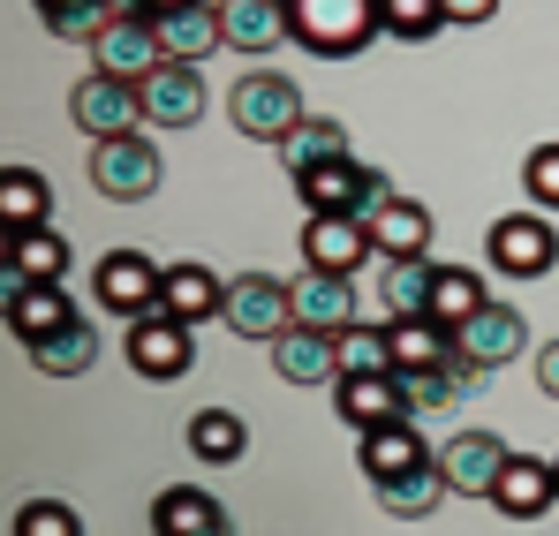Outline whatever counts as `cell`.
I'll return each instance as SVG.
<instances>
[{"label": "cell", "mask_w": 559, "mask_h": 536, "mask_svg": "<svg viewBox=\"0 0 559 536\" xmlns=\"http://www.w3.org/2000/svg\"><path fill=\"white\" fill-rule=\"evenodd\" d=\"M287 31L318 61H348L378 38V0H287Z\"/></svg>", "instance_id": "1"}, {"label": "cell", "mask_w": 559, "mask_h": 536, "mask_svg": "<svg viewBox=\"0 0 559 536\" xmlns=\"http://www.w3.org/2000/svg\"><path fill=\"white\" fill-rule=\"evenodd\" d=\"M227 114H235V129L242 136H258V144H287L310 114H302V91L287 84L280 69H250L242 84L227 91Z\"/></svg>", "instance_id": "2"}, {"label": "cell", "mask_w": 559, "mask_h": 536, "mask_svg": "<svg viewBox=\"0 0 559 536\" xmlns=\"http://www.w3.org/2000/svg\"><path fill=\"white\" fill-rule=\"evenodd\" d=\"M159 181H167V159H159L152 136H106V144H92V189L98 196L144 204V196H159Z\"/></svg>", "instance_id": "3"}, {"label": "cell", "mask_w": 559, "mask_h": 536, "mask_svg": "<svg viewBox=\"0 0 559 536\" xmlns=\"http://www.w3.org/2000/svg\"><path fill=\"white\" fill-rule=\"evenodd\" d=\"M219 318H227V333H242V341H280V333L295 325V287H280L273 272H235Z\"/></svg>", "instance_id": "4"}, {"label": "cell", "mask_w": 559, "mask_h": 536, "mask_svg": "<svg viewBox=\"0 0 559 536\" xmlns=\"http://www.w3.org/2000/svg\"><path fill=\"white\" fill-rule=\"evenodd\" d=\"M69 114H76V129L106 144V136H136V121H144V84H121V76H106L92 69L84 84L69 91Z\"/></svg>", "instance_id": "5"}, {"label": "cell", "mask_w": 559, "mask_h": 536, "mask_svg": "<svg viewBox=\"0 0 559 536\" xmlns=\"http://www.w3.org/2000/svg\"><path fill=\"white\" fill-rule=\"evenodd\" d=\"M484 250H491V272H507V279H537V272H552L559 235H552L545 212H507V219L484 235Z\"/></svg>", "instance_id": "6"}, {"label": "cell", "mask_w": 559, "mask_h": 536, "mask_svg": "<svg viewBox=\"0 0 559 536\" xmlns=\"http://www.w3.org/2000/svg\"><path fill=\"white\" fill-rule=\"evenodd\" d=\"M92 53H98V69H106V76H121V84H144V76L167 61L159 23H152V15H129V8H121V15L92 38Z\"/></svg>", "instance_id": "7"}, {"label": "cell", "mask_w": 559, "mask_h": 536, "mask_svg": "<svg viewBox=\"0 0 559 536\" xmlns=\"http://www.w3.org/2000/svg\"><path fill=\"white\" fill-rule=\"evenodd\" d=\"M92 279H98V310L144 318V310H159V279H167V265H152L144 250H106Z\"/></svg>", "instance_id": "8"}, {"label": "cell", "mask_w": 559, "mask_h": 536, "mask_svg": "<svg viewBox=\"0 0 559 536\" xmlns=\"http://www.w3.org/2000/svg\"><path fill=\"white\" fill-rule=\"evenodd\" d=\"M129 362H136L144 378H182L189 362H197V341H189L182 318L144 310V318H129Z\"/></svg>", "instance_id": "9"}, {"label": "cell", "mask_w": 559, "mask_h": 536, "mask_svg": "<svg viewBox=\"0 0 559 536\" xmlns=\"http://www.w3.org/2000/svg\"><path fill=\"white\" fill-rule=\"evenodd\" d=\"M302 258H310V272H356L364 258H378V242H371V227H364L356 212H310Z\"/></svg>", "instance_id": "10"}, {"label": "cell", "mask_w": 559, "mask_h": 536, "mask_svg": "<svg viewBox=\"0 0 559 536\" xmlns=\"http://www.w3.org/2000/svg\"><path fill=\"white\" fill-rule=\"evenodd\" d=\"M333 408H341V424H356V431H378V424H408V416H416V408H408V385H401V370L341 378Z\"/></svg>", "instance_id": "11"}, {"label": "cell", "mask_w": 559, "mask_h": 536, "mask_svg": "<svg viewBox=\"0 0 559 536\" xmlns=\"http://www.w3.org/2000/svg\"><path fill=\"white\" fill-rule=\"evenodd\" d=\"M144 121H159V129H197L204 121V76H197V61H159L144 76Z\"/></svg>", "instance_id": "12"}, {"label": "cell", "mask_w": 559, "mask_h": 536, "mask_svg": "<svg viewBox=\"0 0 559 536\" xmlns=\"http://www.w3.org/2000/svg\"><path fill=\"white\" fill-rule=\"evenodd\" d=\"M499 468H507V446H499L491 431H454V439L439 446V476H447V491H462V499H491Z\"/></svg>", "instance_id": "13"}, {"label": "cell", "mask_w": 559, "mask_h": 536, "mask_svg": "<svg viewBox=\"0 0 559 536\" xmlns=\"http://www.w3.org/2000/svg\"><path fill=\"white\" fill-rule=\"evenodd\" d=\"M491 507H499V514H514V522H537V514H552V507H559L552 461L507 453V468H499V484H491Z\"/></svg>", "instance_id": "14"}, {"label": "cell", "mask_w": 559, "mask_h": 536, "mask_svg": "<svg viewBox=\"0 0 559 536\" xmlns=\"http://www.w3.org/2000/svg\"><path fill=\"white\" fill-rule=\"evenodd\" d=\"M8 325H15L23 348H38V341L76 325V302L61 295V279H31V287H8Z\"/></svg>", "instance_id": "15"}, {"label": "cell", "mask_w": 559, "mask_h": 536, "mask_svg": "<svg viewBox=\"0 0 559 536\" xmlns=\"http://www.w3.org/2000/svg\"><path fill=\"white\" fill-rule=\"evenodd\" d=\"M454 341H462V356L476 362V370H499V362H514L522 348H530V325H522V310H507V302H484V310L468 318Z\"/></svg>", "instance_id": "16"}, {"label": "cell", "mask_w": 559, "mask_h": 536, "mask_svg": "<svg viewBox=\"0 0 559 536\" xmlns=\"http://www.w3.org/2000/svg\"><path fill=\"white\" fill-rule=\"evenodd\" d=\"M273 370L287 385H325L341 378V333H318V325H287L273 341Z\"/></svg>", "instance_id": "17"}, {"label": "cell", "mask_w": 559, "mask_h": 536, "mask_svg": "<svg viewBox=\"0 0 559 536\" xmlns=\"http://www.w3.org/2000/svg\"><path fill=\"white\" fill-rule=\"evenodd\" d=\"M152 529H159V536H235V522H227V507H219L212 491H197V484H167V491L152 499Z\"/></svg>", "instance_id": "18"}, {"label": "cell", "mask_w": 559, "mask_h": 536, "mask_svg": "<svg viewBox=\"0 0 559 536\" xmlns=\"http://www.w3.org/2000/svg\"><path fill=\"white\" fill-rule=\"evenodd\" d=\"M295 325L348 333V325H356V287H348V272H302V279H295Z\"/></svg>", "instance_id": "19"}, {"label": "cell", "mask_w": 559, "mask_h": 536, "mask_svg": "<svg viewBox=\"0 0 559 536\" xmlns=\"http://www.w3.org/2000/svg\"><path fill=\"white\" fill-rule=\"evenodd\" d=\"M439 446H424V431H416V416L408 424H378V431H364V476L371 484H393V476H408V468H424Z\"/></svg>", "instance_id": "20"}, {"label": "cell", "mask_w": 559, "mask_h": 536, "mask_svg": "<svg viewBox=\"0 0 559 536\" xmlns=\"http://www.w3.org/2000/svg\"><path fill=\"white\" fill-rule=\"evenodd\" d=\"M219 23H227V46L235 53H273L287 31V0H219Z\"/></svg>", "instance_id": "21"}, {"label": "cell", "mask_w": 559, "mask_h": 536, "mask_svg": "<svg viewBox=\"0 0 559 536\" xmlns=\"http://www.w3.org/2000/svg\"><path fill=\"white\" fill-rule=\"evenodd\" d=\"M159 46H167V61H204L212 46H227L219 0H189L175 15H159Z\"/></svg>", "instance_id": "22"}, {"label": "cell", "mask_w": 559, "mask_h": 536, "mask_svg": "<svg viewBox=\"0 0 559 536\" xmlns=\"http://www.w3.org/2000/svg\"><path fill=\"white\" fill-rule=\"evenodd\" d=\"M371 242H378L385 265H401V258H431V212H424L416 196H393V204L371 219Z\"/></svg>", "instance_id": "23"}, {"label": "cell", "mask_w": 559, "mask_h": 536, "mask_svg": "<svg viewBox=\"0 0 559 536\" xmlns=\"http://www.w3.org/2000/svg\"><path fill=\"white\" fill-rule=\"evenodd\" d=\"M219 302H227V287L212 265H167V279H159V310L182 318V325H204Z\"/></svg>", "instance_id": "24"}, {"label": "cell", "mask_w": 559, "mask_h": 536, "mask_svg": "<svg viewBox=\"0 0 559 536\" xmlns=\"http://www.w3.org/2000/svg\"><path fill=\"white\" fill-rule=\"evenodd\" d=\"M401 385H408V408L416 416H439V408H454V401H468L484 385V370L468 356H454V362H439V370H401Z\"/></svg>", "instance_id": "25"}, {"label": "cell", "mask_w": 559, "mask_h": 536, "mask_svg": "<svg viewBox=\"0 0 559 536\" xmlns=\"http://www.w3.org/2000/svg\"><path fill=\"white\" fill-rule=\"evenodd\" d=\"M364 175H371V167H356V152H348V159L302 167V175H295V196H302L310 212H356V204H364Z\"/></svg>", "instance_id": "26"}, {"label": "cell", "mask_w": 559, "mask_h": 536, "mask_svg": "<svg viewBox=\"0 0 559 536\" xmlns=\"http://www.w3.org/2000/svg\"><path fill=\"white\" fill-rule=\"evenodd\" d=\"M0 227L23 235V227H53V189L38 167H8L0 175Z\"/></svg>", "instance_id": "27"}, {"label": "cell", "mask_w": 559, "mask_h": 536, "mask_svg": "<svg viewBox=\"0 0 559 536\" xmlns=\"http://www.w3.org/2000/svg\"><path fill=\"white\" fill-rule=\"evenodd\" d=\"M431 287H439V265L431 258H401V265L378 272V295H385V318H431Z\"/></svg>", "instance_id": "28"}, {"label": "cell", "mask_w": 559, "mask_h": 536, "mask_svg": "<svg viewBox=\"0 0 559 536\" xmlns=\"http://www.w3.org/2000/svg\"><path fill=\"white\" fill-rule=\"evenodd\" d=\"M69 272V242L53 227H23L8 235V287H31V279H61Z\"/></svg>", "instance_id": "29"}, {"label": "cell", "mask_w": 559, "mask_h": 536, "mask_svg": "<svg viewBox=\"0 0 559 536\" xmlns=\"http://www.w3.org/2000/svg\"><path fill=\"white\" fill-rule=\"evenodd\" d=\"M393 325V318H385ZM462 356V341L439 325V318H401L393 325V370H439V362Z\"/></svg>", "instance_id": "30"}, {"label": "cell", "mask_w": 559, "mask_h": 536, "mask_svg": "<svg viewBox=\"0 0 559 536\" xmlns=\"http://www.w3.org/2000/svg\"><path fill=\"white\" fill-rule=\"evenodd\" d=\"M189 453H197L204 468H227V461L250 453V424H242L235 408H197V416H189Z\"/></svg>", "instance_id": "31"}, {"label": "cell", "mask_w": 559, "mask_h": 536, "mask_svg": "<svg viewBox=\"0 0 559 536\" xmlns=\"http://www.w3.org/2000/svg\"><path fill=\"white\" fill-rule=\"evenodd\" d=\"M447 499V476H439V453L424 461V468H408V476H393V484H378V507L385 514H401V522H416V514H431Z\"/></svg>", "instance_id": "32"}, {"label": "cell", "mask_w": 559, "mask_h": 536, "mask_svg": "<svg viewBox=\"0 0 559 536\" xmlns=\"http://www.w3.org/2000/svg\"><path fill=\"white\" fill-rule=\"evenodd\" d=\"M491 295H484V272H462V265H439V287H431V318L447 325V333H462L468 318L484 310Z\"/></svg>", "instance_id": "33"}, {"label": "cell", "mask_w": 559, "mask_h": 536, "mask_svg": "<svg viewBox=\"0 0 559 536\" xmlns=\"http://www.w3.org/2000/svg\"><path fill=\"white\" fill-rule=\"evenodd\" d=\"M31 362H38L46 378H84V370L98 362V325H84V318H76L69 333L38 341V348H31Z\"/></svg>", "instance_id": "34"}, {"label": "cell", "mask_w": 559, "mask_h": 536, "mask_svg": "<svg viewBox=\"0 0 559 536\" xmlns=\"http://www.w3.org/2000/svg\"><path fill=\"white\" fill-rule=\"evenodd\" d=\"M280 159H287V175H302V167H325V159H348V129L341 121H325V114H310L287 144H280Z\"/></svg>", "instance_id": "35"}, {"label": "cell", "mask_w": 559, "mask_h": 536, "mask_svg": "<svg viewBox=\"0 0 559 536\" xmlns=\"http://www.w3.org/2000/svg\"><path fill=\"white\" fill-rule=\"evenodd\" d=\"M31 8L53 23V38H84V46H92L98 31L121 15V8H106V0H31Z\"/></svg>", "instance_id": "36"}, {"label": "cell", "mask_w": 559, "mask_h": 536, "mask_svg": "<svg viewBox=\"0 0 559 536\" xmlns=\"http://www.w3.org/2000/svg\"><path fill=\"white\" fill-rule=\"evenodd\" d=\"M393 370V325H348L341 333V378H371Z\"/></svg>", "instance_id": "37"}, {"label": "cell", "mask_w": 559, "mask_h": 536, "mask_svg": "<svg viewBox=\"0 0 559 536\" xmlns=\"http://www.w3.org/2000/svg\"><path fill=\"white\" fill-rule=\"evenodd\" d=\"M439 23H447L439 0H378V31L385 38H431Z\"/></svg>", "instance_id": "38"}, {"label": "cell", "mask_w": 559, "mask_h": 536, "mask_svg": "<svg viewBox=\"0 0 559 536\" xmlns=\"http://www.w3.org/2000/svg\"><path fill=\"white\" fill-rule=\"evenodd\" d=\"M15 536H84V522L61 499H31V507H15Z\"/></svg>", "instance_id": "39"}, {"label": "cell", "mask_w": 559, "mask_h": 536, "mask_svg": "<svg viewBox=\"0 0 559 536\" xmlns=\"http://www.w3.org/2000/svg\"><path fill=\"white\" fill-rule=\"evenodd\" d=\"M522 189H530L545 212H559V144H537V152L522 159Z\"/></svg>", "instance_id": "40"}, {"label": "cell", "mask_w": 559, "mask_h": 536, "mask_svg": "<svg viewBox=\"0 0 559 536\" xmlns=\"http://www.w3.org/2000/svg\"><path fill=\"white\" fill-rule=\"evenodd\" d=\"M447 8V23H491L499 15V0H439Z\"/></svg>", "instance_id": "41"}, {"label": "cell", "mask_w": 559, "mask_h": 536, "mask_svg": "<svg viewBox=\"0 0 559 536\" xmlns=\"http://www.w3.org/2000/svg\"><path fill=\"white\" fill-rule=\"evenodd\" d=\"M537 385L559 401V341H545V348H537Z\"/></svg>", "instance_id": "42"}, {"label": "cell", "mask_w": 559, "mask_h": 536, "mask_svg": "<svg viewBox=\"0 0 559 536\" xmlns=\"http://www.w3.org/2000/svg\"><path fill=\"white\" fill-rule=\"evenodd\" d=\"M121 8H129V15H152V23H159V15H175V8H189V0H121Z\"/></svg>", "instance_id": "43"}, {"label": "cell", "mask_w": 559, "mask_h": 536, "mask_svg": "<svg viewBox=\"0 0 559 536\" xmlns=\"http://www.w3.org/2000/svg\"><path fill=\"white\" fill-rule=\"evenodd\" d=\"M552 476H559V461H552Z\"/></svg>", "instance_id": "44"}]
</instances>
